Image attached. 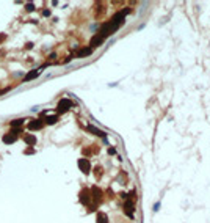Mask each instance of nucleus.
I'll use <instances>...</instances> for the list:
<instances>
[{"label": "nucleus", "mask_w": 210, "mask_h": 223, "mask_svg": "<svg viewBox=\"0 0 210 223\" xmlns=\"http://www.w3.org/2000/svg\"><path fill=\"white\" fill-rule=\"evenodd\" d=\"M71 107H72V101H69L67 98H65V99H61V101L58 102V105H57V112H58V113H65V112L69 110Z\"/></svg>", "instance_id": "1"}, {"label": "nucleus", "mask_w": 210, "mask_h": 223, "mask_svg": "<svg viewBox=\"0 0 210 223\" xmlns=\"http://www.w3.org/2000/svg\"><path fill=\"white\" fill-rule=\"evenodd\" d=\"M89 192H91V199H94L96 204L102 201V195H104V193H102V190H100L99 187H93Z\"/></svg>", "instance_id": "2"}, {"label": "nucleus", "mask_w": 210, "mask_h": 223, "mask_svg": "<svg viewBox=\"0 0 210 223\" xmlns=\"http://www.w3.org/2000/svg\"><path fill=\"white\" fill-rule=\"evenodd\" d=\"M79 167H80V170L85 173V175H88L89 170H91V163L88 159H79Z\"/></svg>", "instance_id": "3"}, {"label": "nucleus", "mask_w": 210, "mask_h": 223, "mask_svg": "<svg viewBox=\"0 0 210 223\" xmlns=\"http://www.w3.org/2000/svg\"><path fill=\"white\" fill-rule=\"evenodd\" d=\"M43 126H44L43 120H31L28 124H27V127H28L30 130H39V129H43Z\"/></svg>", "instance_id": "4"}, {"label": "nucleus", "mask_w": 210, "mask_h": 223, "mask_svg": "<svg viewBox=\"0 0 210 223\" xmlns=\"http://www.w3.org/2000/svg\"><path fill=\"white\" fill-rule=\"evenodd\" d=\"M91 201V192L88 189H83L80 192V203H83V204H86L88 206V203Z\"/></svg>", "instance_id": "5"}, {"label": "nucleus", "mask_w": 210, "mask_h": 223, "mask_svg": "<svg viewBox=\"0 0 210 223\" xmlns=\"http://www.w3.org/2000/svg\"><path fill=\"white\" fill-rule=\"evenodd\" d=\"M3 143H5V145H13V143H14L16 142V140H17V135H14V134H11V132H8V134H5V135H3Z\"/></svg>", "instance_id": "6"}, {"label": "nucleus", "mask_w": 210, "mask_h": 223, "mask_svg": "<svg viewBox=\"0 0 210 223\" xmlns=\"http://www.w3.org/2000/svg\"><path fill=\"white\" fill-rule=\"evenodd\" d=\"M41 74V71L39 69H31L28 74H27L25 77H24V82H30V80H33V79H36V77H38Z\"/></svg>", "instance_id": "7"}, {"label": "nucleus", "mask_w": 210, "mask_h": 223, "mask_svg": "<svg viewBox=\"0 0 210 223\" xmlns=\"http://www.w3.org/2000/svg\"><path fill=\"white\" fill-rule=\"evenodd\" d=\"M91 53H93V49H91V47H85V49H80V51L77 52V57H79V58H83V57L91 55Z\"/></svg>", "instance_id": "8"}, {"label": "nucleus", "mask_w": 210, "mask_h": 223, "mask_svg": "<svg viewBox=\"0 0 210 223\" xmlns=\"http://www.w3.org/2000/svg\"><path fill=\"white\" fill-rule=\"evenodd\" d=\"M104 43V39L102 38H100V36L99 35H96L94 36V38L93 39H91V43H89V46H91V49H93V47H97V46H100V44H102Z\"/></svg>", "instance_id": "9"}, {"label": "nucleus", "mask_w": 210, "mask_h": 223, "mask_svg": "<svg viewBox=\"0 0 210 223\" xmlns=\"http://www.w3.org/2000/svg\"><path fill=\"white\" fill-rule=\"evenodd\" d=\"M24 142L28 145V146H35V145H36V137H35V135H31V134H28V135H25V137H24Z\"/></svg>", "instance_id": "10"}, {"label": "nucleus", "mask_w": 210, "mask_h": 223, "mask_svg": "<svg viewBox=\"0 0 210 223\" xmlns=\"http://www.w3.org/2000/svg\"><path fill=\"white\" fill-rule=\"evenodd\" d=\"M124 209H126V214L129 215L130 218H133V203H129L127 201L126 204H124Z\"/></svg>", "instance_id": "11"}, {"label": "nucleus", "mask_w": 210, "mask_h": 223, "mask_svg": "<svg viewBox=\"0 0 210 223\" xmlns=\"http://www.w3.org/2000/svg\"><path fill=\"white\" fill-rule=\"evenodd\" d=\"M24 118H19V120H13L11 123H10V126L11 127H14V129H17V127H19V126H22V124H24Z\"/></svg>", "instance_id": "12"}, {"label": "nucleus", "mask_w": 210, "mask_h": 223, "mask_svg": "<svg viewBox=\"0 0 210 223\" xmlns=\"http://www.w3.org/2000/svg\"><path fill=\"white\" fill-rule=\"evenodd\" d=\"M86 129H88L89 132H93V134H96V135H99V137H105V132L99 130V129H96V127H93V126H88Z\"/></svg>", "instance_id": "13"}, {"label": "nucleus", "mask_w": 210, "mask_h": 223, "mask_svg": "<svg viewBox=\"0 0 210 223\" xmlns=\"http://www.w3.org/2000/svg\"><path fill=\"white\" fill-rule=\"evenodd\" d=\"M97 223H108V218L104 212H97Z\"/></svg>", "instance_id": "14"}, {"label": "nucleus", "mask_w": 210, "mask_h": 223, "mask_svg": "<svg viewBox=\"0 0 210 223\" xmlns=\"http://www.w3.org/2000/svg\"><path fill=\"white\" fill-rule=\"evenodd\" d=\"M45 123H47V124H55V123L58 121V115H52V116H47L44 120Z\"/></svg>", "instance_id": "15"}, {"label": "nucleus", "mask_w": 210, "mask_h": 223, "mask_svg": "<svg viewBox=\"0 0 210 223\" xmlns=\"http://www.w3.org/2000/svg\"><path fill=\"white\" fill-rule=\"evenodd\" d=\"M100 176H102V168L96 167V177H100Z\"/></svg>", "instance_id": "16"}, {"label": "nucleus", "mask_w": 210, "mask_h": 223, "mask_svg": "<svg viewBox=\"0 0 210 223\" xmlns=\"http://www.w3.org/2000/svg\"><path fill=\"white\" fill-rule=\"evenodd\" d=\"M25 8H27V11H33V10H35L33 3H27V6H25Z\"/></svg>", "instance_id": "17"}, {"label": "nucleus", "mask_w": 210, "mask_h": 223, "mask_svg": "<svg viewBox=\"0 0 210 223\" xmlns=\"http://www.w3.org/2000/svg\"><path fill=\"white\" fill-rule=\"evenodd\" d=\"M24 152H25V154H33V152H35V149H33V148H28V149H25Z\"/></svg>", "instance_id": "18"}, {"label": "nucleus", "mask_w": 210, "mask_h": 223, "mask_svg": "<svg viewBox=\"0 0 210 223\" xmlns=\"http://www.w3.org/2000/svg\"><path fill=\"white\" fill-rule=\"evenodd\" d=\"M5 39H6V36L3 35V33H0V44H2V43H3V41H5Z\"/></svg>", "instance_id": "19"}, {"label": "nucleus", "mask_w": 210, "mask_h": 223, "mask_svg": "<svg viewBox=\"0 0 210 223\" xmlns=\"http://www.w3.org/2000/svg\"><path fill=\"white\" fill-rule=\"evenodd\" d=\"M160 209V203H157V204H154V211H158Z\"/></svg>", "instance_id": "20"}, {"label": "nucleus", "mask_w": 210, "mask_h": 223, "mask_svg": "<svg viewBox=\"0 0 210 223\" xmlns=\"http://www.w3.org/2000/svg\"><path fill=\"white\" fill-rule=\"evenodd\" d=\"M116 151H115V148H110V149H108V154H115Z\"/></svg>", "instance_id": "21"}, {"label": "nucleus", "mask_w": 210, "mask_h": 223, "mask_svg": "<svg viewBox=\"0 0 210 223\" xmlns=\"http://www.w3.org/2000/svg\"><path fill=\"white\" fill-rule=\"evenodd\" d=\"M43 14H44V16H49V14H50V11H49V10H44V11H43Z\"/></svg>", "instance_id": "22"}]
</instances>
